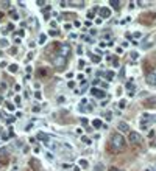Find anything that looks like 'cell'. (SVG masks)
<instances>
[{
    "mask_svg": "<svg viewBox=\"0 0 156 171\" xmlns=\"http://www.w3.org/2000/svg\"><path fill=\"white\" fill-rule=\"evenodd\" d=\"M127 148V140H125V137L119 134V132H116V134L111 135V142H109V151L114 154L117 153H122V151Z\"/></svg>",
    "mask_w": 156,
    "mask_h": 171,
    "instance_id": "cell-1",
    "label": "cell"
},
{
    "mask_svg": "<svg viewBox=\"0 0 156 171\" xmlns=\"http://www.w3.org/2000/svg\"><path fill=\"white\" fill-rule=\"evenodd\" d=\"M53 66H55L56 68H64L67 66V58H64V56H61V55H56V56H53Z\"/></svg>",
    "mask_w": 156,
    "mask_h": 171,
    "instance_id": "cell-2",
    "label": "cell"
},
{
    "mask_svg": "<svg viewBox=\"0 0 156 171\" xmlns=\"http://www.w3.org/2000/svg\"><path fill=\"white\" fill-rule=\"evenodd\" d=\"M128 140H130L131 145H140V143H142V135H140L139 132H136V131H130Z\"/></svg>",
    "mask_w": 156,
    "mask_h": 171,
    "instance_id": "cell-3",
    "label": "cell"
},
{
    "mask_svg": "<svg viewBox=\"0 0 156 171\" xmlns=\"http://www.w3.org/2000/svg\"><path fill=\"white\" fill-rule=\"evenodd\" d=\"M58 55L67 58V56L70 55V45L69 44H59L58 45Z\"/></svg>",
    "mask_w": 156,
    "mask_h": 171,
    "instance_id": "cell-4",
    "label": "cell"
},
{
    "mask_svg": "<svg viewBox=\"0 0 156 171\" xmlns=\"http://www.w3.org/2000/svg\"><path fill=\"white\" fill-rule=\"evenodd\" d=\"M10 163V155H8V149L2 148L0 149V165H8Z\"/></svg>",
    "mask_w": 156,
    "mask_h": 171,
    "instance_id": "cell-5",
    "label": "cell"
},
{
    "mask_svg": "<svg viewBox=\"0 0 156 171\" xmlns=\"http://www.w3.org/2000/svg\"><path fill=\"white\" fill-rule=\"evenodd\" d=\"M91 93H92V97L98 98V100H103L106 97V92L102 90V89H98V87H92V89H91Z\"/></svg>",
    "mask_w": 156,
    "mask_h": 171,
    "instance_id": "cell-6",
    "label": "cell"
},
{
    "mask_svg": "<svg viewBox=\"0 0 156 171\" xmlns=\"http://www.w3.org/2000/svg\"><path fill=\"white\" fill-rule=\"evenodd\" d=\"M151 118H153V117H151L150 114H144V115L140 117V126H142V128H147L148 123L151 121Z\"/></svg>",
    "mask_w": 156,
    "mask_h": 171,
    "instance_id": "cell-7",
    "label": "cell"
},
{
    "mask_svg": "<svg viewBox=\"0 0 156 171\" xmlns=\"http://www.w3.org/2000/svg\"><path fill=\"white\" fill-rule=\"evenodd\" d=\"M100 17L102 19H108V17H111V9L109 8H106V6H103V8H100Z\"/></svg>",
    "mask_w": 156,
    "mask_h": 171,
    "instance_id": "cell-8",
    "label": "cell"
},
{
    "mask_svg": "<svg viewBox=\"0 0 156 171\" xmlns=\"http://www.w3.org/2000/svg\"><path fill=\"white\" fill-rule=\"evenodd\" d=\"M117 129L122 131V132H128V134H130V124L125 123V121H120V123L117 124Z\"/></svg>",
    "mask_w": 156,
    "mask_h": 171,
    "instance_id": "cell-9",
    "label": "cell"
},
{
    "mask_svg": "<svg viewBox=\"0 0 156 171\" xmlns=\"http://www.w3.org/2000/svg\"><path fill=\"white\" fill-rule=\"evenodd\" d=\"M147 82L150 86H153V87H156V75L153 73V72H151V73H148L147 75Z\"/></svg>",
    "mask_w": 156,
    "mask_h": 171,
    "instance_id": "cell-10",
    "label": "cell"
},
{
    "mask_svg": "<svg viewBox=\"0 0 156 171\" xmlns=\"http://www.w3.org/2000/svg\"><path fill=\"white\" fill-rule=\"evenodd\" d=\"M37 139H39V140H42L45 146H47V145H48V142H50L48 135H47V134H44V132H39V134H37Z\"/></svg>",
    "mask_w": 156,
    "mask_h": 171,
    "instance_id": "cell-11",
    "label": "cell"
},
{
    "mask_svg": "<svg viewBox=\"0 0 156 171\" xmlns=\"http://www.w3.org/2000/svg\"><path fill=\"white\" fill-rule=\"evenodd\" d=\"M145 106H148V107H156V98H148V100H145Z\"/></svg>",
    "mask_w": 156,
    "mask_h": 171,
    "instance_id": "cell-12",
    "label": "cell"
},
{
    "mask_svg": "<svg viewBox=\"0 0 156 171\" xmlns=\"http://www.w3.org/2000/svg\"><path fill=\"white\" fill-rule=\"evenodd\" d=\"M109 6H112L114 9H119L120 8V2H117V0H111V2H109Z\"/></svg>",
    "mask_w": 156,
    "mask_h": 171,
    "instance_id": "cell-13",
    "label": "cell"
},
{
    "mask_svg": "<svg viewBox=\"0 0 156 171\" xmlns=\"http://www.w3.org/2000/svg\"><path fill=\"white\" fill-rule=\"evenodd\" d=\"M80 166H83V168H87V166H89V162L86 160V159H80Z\"/></svg>",
    "mask_w": 156,
    "mask_h": 171,
    "instance_id": "cell-14",
    "label": "cell"
},
{
    "mask_svg": "<svg viewBox=\"0 0 156 171\" xmlns=\"http://www.w3.org/2000/svg\"><path fill=\"white\" fill-rule=\"evenodd\" d=\"M103 117H105V120H108V121H111V118H112V112L111 111H106V112H103Z\"/></svg>",
    "mask_w": 156,
    "mask_h": 171,
    "instance_id": "cell-15",
    "label": "cell"
},
{
    "mask_svg": "<svg viewBox=\"0 0 156 171\" xmlns=\"http://www.w3.org/2000/svg\"><path fill=\"white\" fill-rule=\"evenodd\" d=\"M17 64H11V66H10V68H8V70L11 72V73H16V72H17Z\"/></svg>",
    "mask_w": 156,
    "mask_h": 171,
    "instance_id": "cell-16",
    "label": "cell"
},
{
    "mask_svg": "<svg viewBox=\"0 0 156 171\" xmlns=\"http://www.w3.org/2000/svg\"><path fill=\"white\" fill-rule=\"evenodd\" d=\"M92 126H94V128H102V121L98 120V118H95V120L92 121Z\"/></svg>",
    "mask_w": 156,
    "mask_h": 171,
    "instance_id": "cell-17",
    "label": "cell"
},
{
    "mask_svg": "<svg viewBox=\"0 0 156 171\" xmlns=\"http://www.w3.org/2000/svg\"><path fill=\"white\" fill-rule=\"evenodd\" d=\"M119 107H120V109H125V107H127V100H120V101H119Z\"/></svg>",
    "mask_w": 156,
    "mask_h": 171,
    "instance_id": "cell-18",
    "label": "cell"
},
{
    "mask_svg": "<svg viewBox=\"0 0 156 171\" xmlns=\"http://www.w3.org/2000/svg\"><path fill=\"white\" fill-rule=\"evenodd\" d=\"M103 170H105L103 163H98V165H95V171H103Z\"/></svg>",
    "mask_w": 156,
    "mask_h": 171,
    "instance_id": "cell-19",
    "label": "cell"
},
{
    "mask_svg": "<svg viewBox=\"0 0 156 171\" xmlns=\"http://www.w3.org/2000/svg\"><path fill=\"white\" fill-rule=\"evenodd\" d=\"M14 107H16V106H14V104H11L10 101L6 103V109H8V111H11V112H13V111H14Z\"/></svg>",
    "mask_w": 156,
    "mask_h": 171,
    "instance_id": "cell-20",
    "label": "cell"
},
{
    "mask_svg": "<svg viewBox=\"0 0 156 171\" xmlns=\"http://www.w3.org/2000/svg\"><path fill=\"white\" fill-rule=\"evenodd\" d=\"M105 76L108 78V79H112V78H114V72H106Z\"/></svg>",
    "mask_w": 156,
    "mask_h": 171,
    "instance_id": "cell-21",
    "label": "cell"
},
{
    "mask_svg": "<svg viewBox=\"0 0 156 171\" xmlns=\"http://www.w3.org/2000/svg\"><path fill=\"white\" fill-rule=\"evenodd\" d=\"M0 47H3V48L8 47V41H6V39H2V41H0Z\"/></svg>",
    "mask_w": 156,
    "mask_h": 171,
    "instance_id": "cell-22",
    "label": "cell"
},
{
    "mask_svg": "<svg viewBox=\"0 0 156 171\" xmlns=\"http://www.w3.org/2000/svg\"><path fill=\"white\" fill-rule=\"evenodd\" d=\"M81 140L84 145H91V139H87V137H81Z\"/></svg>",
    "mask_w": 156,
    "mask_h": 171,
    "instance_id": "cell-23",
    "label": "cell"
},
{
    "mask_svg": "<svg viewBox=\"0 0 156 171\" xmlns=\"http://www.w3.org/2000/svg\"><path fill=\"white\" fill-rule=\"evenodd\" d=\"M31 111H33V112H39V111H41V106H39V104H35V106L31 107Z\"/></svg>",
    "mask_w": 156,
    "mask_h": 171,
    "instance_id": "cell-24",
    "label": "cell"
},
{
    "mask_svg": "<svg viewBox=\"0 0 156 171\" xmlns=\"http://www.w3.org/2000/svg\"><path fill=\"white\" fill-rule=\"evenodd\" d=\"M45 39H47V36H45V34H41V37H39V44H44V42H45Z\"/></svg>",
    "mask_w": 156,
    "mask_h": 171,
    "instance_id": "cell-25",
    "label": "cell"
},
{
    "mask_svg": "<svg viewBox=\"0 0 156 171\" xmlns=\"http://www.w3.org/2000/svg\"><path fill=\"white\" fill-rule=\"evenodd\" d=\"M45 155H47V159H48L50 162H53V159H55V157H53V154H52V153H45Z\"/></svg>",
    "mask_w": 156,
    "mask_h": 171,
    "instance_id": "cell-26",
    "label": "cell"
},
{
    "mask_svg": "<svg viewBox=\"0 0 156 171\" xmlns=\"http://www.w3.org/2000/svg\"><path fill=\"white\" fill-rule=\"evenodd\" d=\"M14 120H16V117H10V118L6 120V123H8V124H11V123H14Z\"/></svg>",
    "mask_w": 156,
    "mask_h": 171,
    "instance_id": "cell-27",
    "label": "cell"
},
{
    "mask_svg": "<svg viewBox=\"0 0 156 171\" xmlns=\"http://www.w3.org/2000/svg\"><path fill=\"white\" fill-rule=\"evenodd\" d=\"M138 58H139V55H138L136 51H133V53H131V59H138Z\"/></svg>",
    "mask_w": 156,
    "mask_h": 171,
    "instance_id": "cell-28",
    "label": "cell"
},
{
    "mask_svg": "<svg viewBox=\"0 0 156 171\" xmlns=\"http://www.w3.org/2000/svg\"><path fill=\"white\" fill-rule=\"evenodd\" d=\"M92 61L94 62H100V56H92Z\"/></svg>",
    "mask_w": 156,
    "mask_h": 171,
    "instance_id": "cell-29",
    "label": "cell"
},
{
    "mask_svg": "<svg viewBox=\"0 0 156 171\" xmlns=\"http://www.w3.org/2000/svg\"><path fill=\"white\" fill-rule=\"evenodd\" d=\"M63 168H64V170H69V168H72V166L69 165V163H64V165H63Z\"/></svg>",
    "mask_w": 156,
    "mask_h": 171,
    "instance_id": "cell-30",
    "label": "cell"
},
{
    "mask_svg": "<svg viewBox=\"0 0 156 171\" xmlns=\"http://www.w3.org/2000/svg\"><path fill=\"white\" fill-rule=\"evenodd\" d=\"M87 17L92 19V17H94V11H89V13H87Z\"/></svg>",
    "mask_w": 156,
    "mask_h": 171,
    "instance_id": "cell-31",
    "label": "cell"
},
{
    "mask_svg": "<svg viewBox=\"0 0 156 171\" xmlns=\"http://www.w3.org/2000/svg\"><path fill=\"white\" fill-rule=\"evenodd\" d=\"M69 87H70V89H74V87H75V82H74V81H69Z\"/></svg>",
    "mask_w": 156,
    "mask_h": 171,
    "instance_id": "cell-32",
    "label": "cell"
},
{
    "mask_svg": "<svg viewBox=\"0 0 156 171\" xmlns=\"http://www.w3.org/2000/svg\"><path fill=\"white\" fill-rule=\"evenodd\" d=\"M127 89H130V90L133 89V82H131V81H130V82H128V84H127Z\"/></svg>",
    "mask_w": 156,
    "mask_h": 171,
    "instance_id": "cell-33",
    "label": "cell"
},
{
    "mask_svg": "<svg viewBox=\"0 0 156 171\" xmlns=\"http://www.w3.org/2000/svg\"><path fill=\"white\" fill-rule=\"evenodd\" d=\"M17 34H19V36H22V37H24V34H25V33H24V30H19Z\"/></svg>",
    "mask_w": 156,
    "mask_h": 171,
    "instance_id": "cell-34",
    "label": "cell"
},
{
    "mask_svg": "<svg viewBox=\"0 0 156 171\" xmlns=\"http://www.w3.org/2000/svg\"><path fill=\"white\" fill-rule=\"evenodd\" d=\"M35 97L37 98V100H41V98H42V95H41L39 92H36V95H35Z\"/></svg>",
    "mask_w": 156,
    "mask_h": 171,
    "instance_id": "cell-35",
    "label": "cell"
},
{
    "mask_svg": "<svg viewBox=\"0 0 156 171\" xmlns=\"http://www.w3.org/2000/svg\"><path fill=\"white\" fill-rule=\"evenodd\" d=\"M50 34H52V36H56V34H58V31H56V30H52Z\"/></svg>",
    "mask_w": 156,
    "mask_h": 171,
    "instance_id": "cell-36",
    "label": "cell"
},
{
    "mask_svg": "<svg viewBox=\"0 0 156 171\" xmlns=\"http://www.w3.org/2000/svg\"><path fill=\"white\" fill-rule=\"evenodd\" d=\"M78 66H80V68H81L83 66H84V61H83V59H81V61H80V62H78Z\"/></svg>",
    "mask_w": 156,
    "mask_h": 171,
    "instance_id": "cell-37",
    "label": "cell"
},
{
    "mask_svg": "<svg viewBox=\"0 0 156 171\" xmlns=\"http://www.w3.org/2000/svg\"><path fill=\"white\" fill-rule=\"evenodd\" d=\"M14 101H16V104H19V103H20V97H16V100H14Z\"/></svg>",
    "mask_w": 156,
    "mask_h": 171,
    "instance_id": "cell-38",
    "label": "cell"
},
{
    "mask_svg": "<svg viewBox=\"0 0 156 171\" xmlns=\"http://www.w3.org/2000/svg\"><path fill=\"white\" fill-rule=\"evenodd\" d=\"M106 45H108V44H106V42H100V47H102V48H105V47H106Z\"/></svg>",
    "mask_w": 156,
    "mask_h": 171,
    "instance_id": "cell-39",
    "label": "cell"
},
{
    "mask_svg": "<svg viewBox=\"0 0 156 171\" xmlns=\"http://www.w3.org/2000/svg\"><path fill=\"white\" fill-rule=\"evenodd\" d=\"M109 171H123V170H120V168H111Z\"/></svg>",
    "mask_w": 156,
    "mask_h": 171,
    "instance_id": "cell-40",
    "label": "cell"
},
{
    "mask_svg": "<svg viewBox=\"0 0 156 171\" xmlns=\"http://www.w3.org/2000/svg\"><path fill=\"white\" fill-rule=\"evenodd\" d=\"M17 170H19V166H17V165H14V166H13V170H11V171H17Z\"/></svg>",
    "mask_w": 156,
    "mask_h": 171,
    "instance_id": "cell-41",
    "label": "cell"
},
{
    "mask_svg": "<svg viewBox=\"0 0 156 171\" xmlns=\"http://www.w3.org/2000/svg\"><path fill=\"white\" fill-rule=\"evenodd\" d=\"M153 146H156V139L153 140Z\"/></svg>",
    "mask_w": 156,
    "mask_h": 171,
    "instance_id": "cell-42",
    "label": "cell"
},
{
    "mask_svg": "<svg viewBox=\"0 0 156 171\" xmlns=\"http://www.w3.org/2000/svg\"><path fill=\"white\" fill-rule=\"evenodd\" d=\"M0 17H3V13H2V11H0Z\"/></svg>",
    "mask_w": 156,
    "mask_h": 171,
    "instance_id": "cell-43",
    "label": "cell"
},
{
    "mask_svg": "<svg viewBox=\"0 0 156 171\" xmlns=\"http://www.w3.org/2000/svg\"><path fill=\"white\" fill-rule=\"evenodd\" d=\"M153 73H155V75H156V68H155V70H153Z\"/></svg>",
    "mask_w": 156,
    "mask_h": 171,
    "instance_id": "cell-44",
    "label": "cell"
},
{
    "mask_svg": "<svg viewBox=\"0 0 156 171\" xmlns=\"http://www.w3.org/2000/svg\"><path fill=\"white\" fill-rule=\"evenodd\" d=\"M145 171H150V170H145Z\"/></svg>",
    "mask_w": 156,
    "mask_h": 171,
    "instance_id": "cell-45",
    "label": "cell"
}]
</instances>
